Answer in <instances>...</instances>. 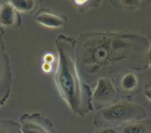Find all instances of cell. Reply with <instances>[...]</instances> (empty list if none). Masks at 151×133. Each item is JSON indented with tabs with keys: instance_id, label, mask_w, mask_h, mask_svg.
<instances>
[{
	"instance_id": "1",
	"label": "cell",
	"mask_w": 151,
	"mask_h": 133,
	"mask_svg": "<svg viewBox=\"0 0 151 133\" xmlns=\"http://www.w3.org/2000/svg\"><path fill=\"white\" fill-rule=\"evenodd\" d=\"M150 41L139 33L129 31H94L75 39L76 66L82 81L88 87L101 78L113 79L131 71L149 67Z\"/></svg>"
},
{
	"instance_id": "2",
	"label": "cell",
	"mask_w": 151,
	"mask_h": 133,
	"mask_svg": "<svg viewBox=\"0 0 151 133\" xmlns=\"http://www.w3.org/2000/svg\"><path fill=\"white\" fill-rule=\"evenodd\" d=\"M75 39L61 34L55 44L58 50V65L54 73L56 87L69 109L80 117L93 110L92 93L79 74L74 55Z\"/></svg>"
},
{
	"instance_id": "3",
	"label": "cell",
	"mask_w": 151,
	"mask_h": 133,
	"mask_svg": "<svg viewBox=\"0 0 151 133\" xmlns=\"http://www.w3.org/2000/svg\"><path fill=\"white\" fill-rule=\"evenodd\" d=\"M147 117L146 109L139 104L119 102L104 109L96 116V124L102 127H112L124 123L141 121Z\"/></svg>"
},
{
	"instance_id": "4",
	"label": "cell",
	"mask_w": 151,
	"mask_h": 133,
	"mask_svg": "<svg viewBox=\"0 0 151 133\" xmlns=\"http://www.w3.org/2000/svg\"><path fill=\"white\" fill-rule=\"evenodd\" d=\"M120 100V95L114 87L111 79L101 78L96 83V87L92 93V105L96 109H104Z\"/></svg>"
},
{
	"instance_id": "5",
	"label": "cell",
	"mask_w": 151,
	"mask_h": 133,
	"mask_svg": "<svg viewBox=\"0 0 151 133\" xmlns=\"http://www.w3.org/2000/svg\"><path fill=\"white\" fill-rule=\"evenodd\" d=\"M19 129L21 133H58L52 122L40 113L23 114Z\"/></svg>"
},
{
	"instance_id": "6",
	"label": "cell",
	"mask_w": 151,
	"mask_h": 133,
	"mask_svg": "<svg viewBox=\"0 0 151 133\" xmlns=\"http://www.w3.org/2000/svg\"><path fill=\"white\" fill-rule=\"evenodd\" d=\"M12 87V71L8 56L0 52V107L9 99Z\"/></svg>"
},
{
	"instance_id": "7",
	"label": "cell",
	"mask_w": 151,
	"mask_h": 133,
	"mask_svg": "<svg viewBox=\"0 0 151 133\" xmlns=\"http://www.w3.org/2000/svg\"><path fill=\"white\" fill-rule=\"evenodd\" d=\"M19 24L18 11L14 7L7 2H3L0 4V26L12 27L17 26Z\"/></svg>"
},
{
	"instance_id": "8",
	"label": "cell",
	"mask_w": 151,
	"mask_h": 133,
	"mask_svg": "<svg viewBox=\"0 0 151 133\" xmlns=\"http://www.w3.org/2000/svg\"><path fill=\"white\" fill-rule=\"evenodd\" d=\"M35 20L42 26L48 28H61L67 23V19L51 12L42 11L35 16Z\"/></svg>"
},
{
	"instance_id": "9",
	"label": "cell",
	"mask_w": 151,
	"mask_h": 133,
	"mask_svg": "<svg viewBox=\"0 0 151 133\" xmlns=\"http://www.w3.org/2000/svg\"><path fill=\"white\" fill-rule=\"evenodd\" d=\"M120 87L125 92L135 91L139 87V79L134 72L124 74L120 79Z\"/></svg>"
},
{
	"instance_id": "10",
	"label": "cell",
	"mask_w": 151,
	"mask_h": 133,
	"mask_svg": "<svg viewBox=\"0 0 151 133\" xmlns=\"http://www.w3.org/2000/svg\"><path fill=\"white\" fill-rule=\"evenodd\" d=\"M150 1L143 0H120V1H112V4H115L116 7L125 9V10H137L143 8L147 4H149Z\"/></svg>"
},
{
	"instance_id": "11",
	"label": "cell",
	"mask_w": 151,
	"mask_h": 133,
	"mask_svg": "<svg viewBox=\"0 0 151 133\" xmlns=\"http://www.w3.org/2000/svg\"><path fill=\"white\" fill-rule=\"evenodd\" d=\"M151 130V122H133L126 125L122 133H150Z\"/></svg>"
},
{
	"instance_id": "12",
	"label": "cell",
	"mask_w": 151,
	"mask_h": 133,
	"mask_svg": "<svg viewBox=\"0 0 151 133\" xmlns=\"http://www.w3.org/2000/svg\"><path fill=\"white\" fill-rule=\"evenodd\" d=\"M9 3L18 12H29L35 8L36 4L34 0H12Z\"/></svg>"
},
{
	"instance_id": "13",
	"label": "cell",
	"mask_w": 151,
	"mask_h": 133,
	"mask_svg": "<svg viewBox=\"0 0 151 133\" xmlns=\"http://www.w3.org/2000/svg\"><path fill=\"white\" fill-rule=\"evenodd\" d=\"M0 133H21L19 124L12 121H1Z\"/></svg>"
},
{
	"instance_id": "14",
	"label": "cell",
	"mask_w": 151,
	"mask_h": 133,
	"mask_svg": "<svg viewBox=\"0 0 151 133\" xmlns=\"http://www.w3.org/2000/svg\"><path fill=\"white\" fill-rule=\"evenodd\" d=\"M73 3L81 11H84L90 8L98 7L102 2L101 1H92V0H75V1H73Z\"/></svg>"
},
{
	"instance_id": "15",
	"label": "cell",
	"mask_w": 151,
	"mask_h": 133,
	"mask_svg": "<svg viewBox=\"0 0 151 133\" xmlns=\"http://www.w3.org/2000/svg\"><path fill=\"white\" fill-rule=\"evenodd\" d=\"M56 61V56L52 53H46L43 57H42V63H47V64H54Z\"/></svg>"
},
{
	"instance_id": "16",
	"label": "cell",
	"mask_w": 151,
	"mask_h": 133,
	"mask_svg": "<svg viewBox=\"0 0 151 133\" xmlns=\"http://www.w3.org/2000/svg\"><path fill=\"white\" fill-rule=\"evenodd\" d=\"M42 70L45 73H50L53 70V64H47V63H42Z\"/></svg>"
},
{
	"instance_id": "17",
	"label": "cell",
	"mask_w": 151,
	"mask_h": 133,
	"mask_svg": "<svg viewBox=\"0 0 151 133\" xmlns=\"http://www.w3.org/2000/svg\"><path fill=\"white\" fill-rule=\"evenodd\" d=\"M96 133H119L114 128L112 127H104V128H100Z\"/></svg>"
},
{
	"instance_id": "18",
	"label": "cell",
	"mask_w": 151,
	"mask_h": 133,
	"mask_svg": "<svg viewBox=\"0 0 151 133\" xmlns=\"http://www.w3.org/2000/svg\"><path fill=\"white\" fill-rule=\"evenodd\" d=\"M144 95H145V97H146L149 101H150L151 102V82L147 86L146 90H145V92H144Z\"/></svg>"
},
{
	"instance_id": "19",
	"label": "cell",
	"mask_w": 151,
	"mask_h": 133,
	"mask_svg": "<svg viewBox=\"0 0 151 133\" xmlns=\"http://www.w3.org/2000/svg\"><path fill=\"white\" fill-rule=\"evenodd\" d=\"M148 64H149V66L151 67V42L150 45L149 51H148Z\"/></svg>"
},
{
	"instance_id": "20",
	"label": "cell",
	"mask_w": 151,
	"mask_h": 133,
	"mask_svg": "<svg viewBox=\"0 0 151 133\" xmlns=\"http://www.w3.org/2000/svg\"><path fill=\"white\" fill-rule=\"evenodd\" d=\"M4 49V42H3L2 38L0 37V52H3Z\"/></svg>"
},
{
	"instance_id": "21",
	"label": "cell",
	"mask_w": 151,
	"mask_h": 133,
	"mask_svg": "<svg viewBox=\"0 0 151 133\" xmlns=\"http://www.w3.org/2000/svg\"><path fill=\"white\" fill-rule=\"evenodd\" d=\"M1 35H2V31L0 30V37H1Z\"/></svg>"
}]
</instances>
